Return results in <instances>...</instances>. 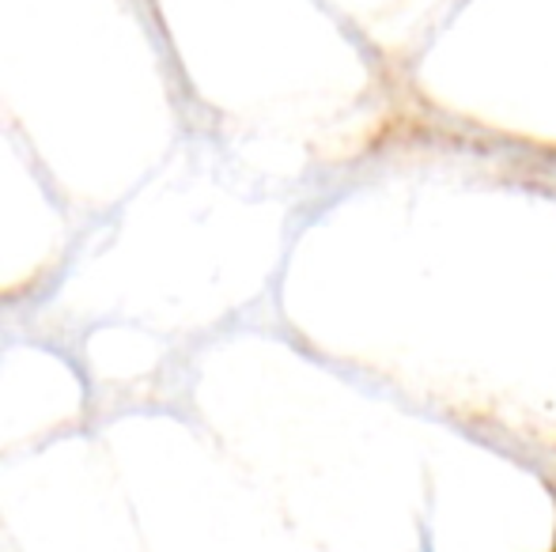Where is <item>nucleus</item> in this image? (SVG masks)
Segmentation results:
<instances>
[]
</instances>
